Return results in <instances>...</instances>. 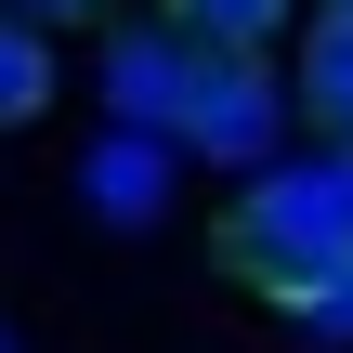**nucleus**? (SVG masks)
I'll list each match as a JSON object with an SVG mask.
<instances>
[{
  "mask_svg": "<svg viewBox=\"0 0 353 353\" xmlns=\"http://www.w3.org/2000/svg\"><path fill=\"white\" fill-rule=\"evenodd\" d=\"M157 13H170L196 52H262V39L288 26V0H157Z\"/></svg>",
  "mask_w": 353,
  "mask_h": 353,
  "instance_id": "obj_6",
  "label": "nucleus"
},
{
  "mask_svg": "<svg viewBox=\"0 0 353 353\" xmlns=\"http://www.w3.org/2000/svg\"><path fill=\"white\" fill-rule=\"evenodd\" d=\"M275 314H288L314 353H341V341H353V275H314V288H301V301H275Z\"/></svg>",
  "mask_w": 353,
  "mask_h": 353,
  "instance_id": "obj_8",
  "label": "nucleus"
},
{
  "mask_svg": "<svg viewBox=\"0 0 353 353\" xmlns=\"http://www.w3.org/2000/svg\"><path fill=\"white\" fill-rule=\"evenodd\" d=\"M275 131H288L275 65H262V52H196L170 144H183V157H223V170H275Z\"/></svg>",
  "mask_w": 353,
  "mask_h": 353,
  "instance_id": "obj_2",
  "label": "nucleus"
},
{
  "mask_svg": "<svg viewBox=\"0 0 353 353\" xmlns=\"http://www.w3.org/2000/svg\"><path fill=\"white\" fill-rule=\"evenodd\" d=\"M183 79H196V39L157 13V26H105V105L118 131H170L183 118Z\"/></svg>",
  "mask_w": 353,
  "mask_h": 353,
  "instance_id": "obj_3",
  "label": "nucleus"
},
{
  "mask_svg": "<svg viewBox=\"0 0 353 353\" xmlns=\"http://www.w3.org/2000/svg\"><path fill=\"white\" fill-rule=\"evenodd\" d=\"M0 13H26V26H105L118 0H0Z\"/></svg>",
  "mask_w": 353,
  "mask_h": 353,
  "instance_id": "obj_9",
  "label": "nucleus"
},
{
  "mask_svg": "<svg viewBox=\"0 0 353 353\" xmlns=\"http://www.w3.org/2000/svg\"><path fill=\"white\" fill-rule=\"evenodd\" d=\"M301 118L353 157V13H327V26L301 39Z\"/></svg>",
  "mask_w": 353,
  "mask_h": 353,
  "instance_id": "obj_4",
  "label": "nucleus"
},
{
  "mask_svg": "<svg viewBox=\"0 0 353 353\" xmlns=\"http://www.w3.org/2000/svg\"><path fill=\"white\" fill-rule=\"evenodd\" d=\"M170 196V131H118L105 157H92V210H118V223H144Z\"/></svg>",
  "mask_w": 353,
  "mask_h": 353,
  "instance_id": "obj_5",
  "label": "nucleus"
},
{
  "mask_svg": "<svg viewBox=\"0 0 353 353\" xmlns=\"http://www.w3.org/2000/svg\"><path fill=\"white\" fill-rule=\"evenodd\" d=\"M327 13H353V0H327Z\"/></svg>",
  "mask_w": 353,
  "mask_h": 353,
  "instance_id": "obj_10",
  "label": "nucleus"
},
{
  "mask_svg": "<svg viewBox=\"0 0 353 353\" xmlns=\"http://www.w3.org/2000/svg\"><path fill=\"white\" fill-rule=\"evenodd\" d=\"M223 275H249L262 301H301L314 275H353V157H275L249 170V196L223 210Z\"/></svg>",
  "mask_w": 353,
  "mask_h": 353,
  "instance_id": "obj_1",
  "label": "nucleus"
},
{
  "mask_svg": "<svg viewBox=\"0 0 353 353\" xmlns=\"http://www.w3.org/2000/svg\"><path fill=\"white\" fill-rule=\"evenodd\" d=\"M39 105H52V39L26 13H0V131H26Z\"/></svg>",
  "mask_w": 353,
  "mask_h": 353,
  "instance_id": "obj_7",
  "label": "nucleus"
}]
</instances>
